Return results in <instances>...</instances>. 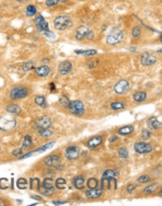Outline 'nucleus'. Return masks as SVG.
<instances>
[{
    "mask_svg": "<svg viewBox=\"0 0 162 206\" xmlns=\"http://www.w3.org/2000/svg\"><path fill=\"white\" fill-rule=\"evenodd\" d=\"M35 23H36L37 27L40 33L44 34L46 37H48L49 38L53 39L55 37V35H54V33L51 32L49 29V25L45 21V19L41 15H38V16H37L36 20H35Z\"/></svg>",
    "mask_w": 162,
    "mask_h": 206,
    "instance_id": "obj_1",
    "label": "nucleus"
},
{
    "mask_svg": "<svg viewBox=\"0 0 162 206\" xmlns=\"http://www.w3.org/2000/svg\"><path fill=\"white\" fill-rule=\"evenodd\" d=\"M123 37L122 31L119 28H114L109 33L108 36L106 37V42L110 45H115L119 43Z\"/></svg>",
    "mask_w": 162,
    "mask_h": 206,
    "instance_id": "obj_2",
    "label": "nucleus"
},
{
    "mask_svg": "<svg viewBox=\"0 0 162 206\" xmlns=\"http://www.w3.org/2000/svg\"><path fill=\"white\" fill-rule=\"evenodd\" d=\"M67 107H68V111H70L71 113L77 116L83 115V113H84V110H85L83 103L79 100L70 102L67 106Z\"/></svg>",
    "mask_w": 162,
    "mask_h": 206,
    "instance_id": "obj_3",
    "label": "nucleus"
},
{
    "mask_svg": "<svg viewBox=\"0 0 162 206\" xmlns=\"http://www.w3.org/2000/svg\"><path fill=\"white\" fill-rule=\"evenodd\" d=\"M54 25L58 30H65L71 27V20L68 16H58L54 21Z\"/></svg>",
    "mask_w": 162,
    "mask_h": 206,
    "instance_id": "obj_4",
    "label": "nucleus"
},
{
    "mask_svg": "<svg viewBox=\"0 0 162 206\" xmlns=\"http://www.w3.org/2000/svg\"><path fill=\"white\" fill-rule=\"evenodd\" d=\"M17 122L14 118L1 117L0 118V130L1 131H10L16 127Z\"/></svg>",
    "mask_w": 162,
    "mask_h": 206,
    "instance_id": "obj_5",
    "label": "nucleus"
},
{
    "mask_svg": "<svg viewBox=\"0 0 162 206\" xmlns=\"http://www.w3.org/2000/svg\"><path fill=\"white\" fill-rule=\"evenodd\" d=\"M52 179H44V181L42 183V185L41 187H39V191H40V192L41 194L45 196H51L54 194V187L51 184Z\"/></svg>",
    "mask_w": 162,
    "mask_h": 206,
    "instance_id": "obj_6",
    "label": "nucleus"
},
{
    "mask_svg": "<svg viewBox=\"0 0 162 206\" xmlns=\"http://www.w3.org/2000/svg\"><path fill=\"white\" fill-rule=\"evenodd\" d=\"M135 151L138 154H148L152 151L153 148L150 144L144 142H136L134 145Z\"/></svg>",
    "mask_w": 162,
    "mask_h": 206,
    "instance_id": "obj_7",
    "label": "nucleus"
},
{
    "mask_svg": "<svg viewBox=\"0 0 162 206\" xmlns=\"http://www.w3.org/2000/svg\"><path fill=\"white\" fill-rule=\"evenodd\" d=\"M29 91L26 88H22V87H19V88H15L11 90L10 93V97L11 99L16 100L20 99V98H25L28 95Z\"/></svg>",
    "mask_w": 162,
    "mask_h": 206,
    "instance_id": "obj_8",
    "label": "nucleus"
},
{
    "mask_svg": "<svg viewBox=\"0 0 162 206\" xmlns=\"http://www.w3.org/2000/svg\"><path fill=\"white\" fill-rule=\"evenodd\" d=\"M130 88V84L126 80H121L115 84L114 91L118 94H123L126 93Z\"/></svg>",
    "mask_w": 162,
    "mask_h": 206,
    "instance_id": "obj_9",
    "label": "nucleus"
},
{
    "mask_svg": "<svg viewBox=\"0 0 162 206\" xmlns=\"http://www.w3.org/2000/svg\"><path fill=\"white\" fill-rule=\"evenodd\" d=\"M44 162L49 167L59 168L61 165V158L56 155H51L45 157Z\"/></svg>",
    "mask_w": 162,
    "mask_h": 206,
    "instance_id": "obj_10",
    "label": "nucleus"
},
{
    "mask_svg": "<svg viewBox=\"0 0 162 206\" xmlns=\"http://www.w3.org/2000/svg\"><path fill=\"white\" fill-rule=\"evenodd\" d=\"M51 123V119L48 116H41L36 121V126L39 130L50 128Z\"/></svg>",
    "mask_w": 162,
    "mask_h": 206,
    "instance_id": "obj_11",
    "label": "nucleus"
},
{
    "mask_svg": "<svg viewBox=\"0 0 162 206\" xmlns=\"http://www.w3.org/2000/svg\"><path fill=\"white\" fill-rule=\"evenodd\" d=\"M156 62V56L148 52H144L141 56V64L144 66H151Z\"/></svg>",
    "mask_w": 162,
    "mask_h": 206,
    "instance_id": "obj_12",
    "label": "nucleus"
},
{
    "mask_svg": "<svg viewBox=\"0 0 162 206\" xmlns=\"http://www.w3.org/2000/svg\"><path fill=\"white\" fill-rule=\"evenodd\" d=\"M91 32V30L89 29V28L85 25H81L79 28H77L76 33H75V37L78 40H81V39L87 38V37Z\"/></svg>",
    "mask_w": 162,
    "mask_h": 206,
    "instance_id": "obj_13",
    "label": "nucleus"
},
{
    "mask_svg": "<svg viewBox=\"0 0 162 206\" xmlns=\"http://www.w3.org/2000/svg\"><path fill=\"white\" fill-rule=\"evenodd\" d=\"M79 148H77L76 146H70L66 150L65 156L69 160H74V159L77 158L79 156Z\"/></svg>",
    "mask_w": 162,
    "mask_h": 206,
    "instance_id": "obj_14",
    "label": "nucleus"
},
{
    "mask_svg": "<svg viewBox=\"0 0 162 206\" xmlns=\"http://www.w3.org/2000/svg\"><path fill=\"white\" fill-rule=\"evenodd\" d=\"M72 70V64L69 61L62 62L59 66V72L62 75H67Z\"/></svg>",
    "mask_w": 162,
    "mask_h": 206,
    "instance_id": "obj_15",
    "label": "nucleus"
},
{
    "mask_svg": "<svg viewBox=\"0 0 162 206\" xmlns=\"http://www.w3.org/2000/svg\"><path fill=\"white\" fill-rule=\"evenodd\" d=\"M148 126L152 130H158L161 128V122H159L156 117H152L148 120Z\"/></svg>",
    "mask_w": 162,
    "mask_h": 206,
    "instance_id": "obj_16",
    "label": "nucleus"
},
{
    "mask_svg": "<svg viewBox=\"0 0 162 206\" xmlns=\"http://www.w3.org/2000/svg\"><path fill=\"white\" fill-rule=\"evenodd\" d=\"M34 72H35V73H36L37 76H39L45 77L49 75V73H50V69L48 66H40L39 68H35Z\"/></svg>",
    "mask_w": 162,
    "mask_h": 206,
    "instance_id": "obj_17",
    "label": "nucleus"
},
{
    "mask_svg": "<svg viewBox=\"0 0 162 206\" xmlns=\"http://www.w3.org/2000/svg\"><path fill=\"white\" fill-rule=\"evenodd\" d=\"M102 191H103V188H101V189H90L86 192V196L88 197V198H91V199H93V198H97V197L101 196V194H102Z\"/></svg>",
    "mask_w": 162,
    "mask_h": 206,
    "instance_id": "obj_18",
    "label": "nucleus"
},
{
    "mask_svg": "<svg viewBox=\"0 0 162 206\" xmlns=\"http://www.w3.org/2000/svg\"><path fill=\"white\" fill-rule=\"evenodd\" d=\"M102 143V138L100 136H96L94 137L91 138L89 141H88V146L91 149L92 148H96L97 146H99Z\"/></svg>",
    "mask_w": 162,
    "mask_h": 206,
    "instance_id": "obj_19",
    "label": "nucleus"
},
{
    "mask_svg": "<svg viewBox=\"0 0 162 206\" xmlns=\"http://www.w3.org/2000/svg\"><path fill=\"white\" fill-rule=\"evenodd\" d=\"M83 184H84V178L81 175L76 176L73 179V185L77 189H83Z\"/></svg>",
    "mask_w": 162,
    "mask_h": 206,
    "instance_id": "obj_20",
    "label": "nucleus"
},
{
    "mask_svg": "<svg viewBox=\"0 0 162 206\" xmlns=\"http://www.w3.org/2000/svg\"><path fill=\"white\" fill-rule=\"evenodd\" d=\"M118 175V172L114 170H107L104 172L103 175H102V180H110V179H114L115 176Z\"/></svg>",
    "mask_w": 162,
    "mask_h": 206,
    "instance_id": "obj_21",
    "label": "nucleus"
},
{
    "mask_svg": "<svg viewBox=\"0 0 162 206\" xmlns=\"http://www.w3.org/2000/svg\"><path fill=\"white\" fill-rule=\"evenodd\" d=\"M54 144H55V142H54V141H51V142H50V143H47L46 145H43V146H41V147L38 148V149L35 150V151H32V153H33V154H40V153L45 152V151H46L47 150H49V149H50V148L53 147V146L54 145Z\"/></svg>",
    "mask_w": 162,
    "mask_h": 206,
    "instance_id": "obj_22",
    "label": "nucleus"
},
{
    "mask_svg": "<svg viewBox=\"0 0 162 206\" xmlns=\"http://www.w3.org/2000/svg\"><path fill=\"white\" fill-rule=\"evenodd\" d=\"M33 145V140H32V137L29 135L25 136V138H24V141H23V144L22 146H21V150L24 151L26 149H29V148L31 147V145Z\"/></svg>",
    "mask_w": 162,
    "mask_h": 206,
    "instance_id": "obj_23",
    "label": "nucleus"
},
{
    "mask_svg": "<svg viewBox=\"0 0 162 206\" xmlns=\"http://www.w3.org/2000/svg\"><path fill=\"white\" fill-rule=\"evenodd\" d=\"M6 111H7V112H9V113L18 115V114H20V112H21V109H20L17 105L10 104L6 107Z\"/></svg>",
    "mask_w": 162,
    "mask_h": 206,
    "instance_id": "obj_24",
    "label": "nucleus"
},
{
    "mask_svg": "<svg viewBox=\"0 0 162 206\" xmlns=\"http://www.w3.org/2000/svg\"><path fill=\"white\" fill-rule=\"evenodd\" d=\"M147 98V93L145 92H138V93H135L134 95H133V99L135 100V102H143L144 100Z\"/></svg>",
    "mask_w": 162,
    "mask_h": 206,
    "instance_id": "obj_25",
    "label": "nucleus"
},
{
    "mask_svg": "<svg viewBox=\"0 0 162 206\" xmlns=\"http://www.w3.org/2000/svg\"><path fill=\"white\" fill-rule=\"evenodd\" d=\"M75 53L77 54H83L85 56H90L93 54H97V50H75Z\"/></svg>",
    "mask_w": 162,
    "mask_h": 206,
    "instance_id": "obj_26",
    "label": "nucleus"
},
{
    "mask_svg": "<svg viewBox=\"0 0 162 206\" xmlns=\"http://www.w3.org/2000/svg\"><path fill=\"white\" fill-rule=\"evenodd\" d=\"M133 131H134V127L132 126H126V127L120 128L119 131H118V133L122 135V136H126V135L131 134Z\"/></svg>",
    "mask_w": 162,
    "mask_h": 206,
    "instance_id": "obj_27",
    "label": "nucleus"
},
{
    "mask_svg": "<svg viewBox=\"0 0 162 206\" xmlns=\"http://www.w3.org/2000/svg\"><path fill=\"white\" fill-rule=\"evenodd\" d=\"M35 103L39 107H42V108L46 107V100H45V97H43V96H37V97H36L35 98Z\"/></svg>",
    "mask_w": 162,
    "mask_h": 206,
    "instance_id": "obj_28",
    "label": "nucleus"
},
{
    "mask_svg": "<svg viewBox=\"0 0 162 206\" xmlns=\"http://www.w3.org/2000/svg\"><path fill=\"white\" fill-rule=\"evenodd\" d=\"M66 184H67V182H66L65 179H63V178H59V179H57L56 182H55V187H56V188H58V189H60V190H62V189H65Z\"/></svg>",
    "mask_w": 162,
    "mask_h": 206,
    "instance_id": "obj_29",
    "label": "nucleus"
},
{
    "mask_svg": "<svg viewBox=\"0 0 162 206\" xmlns=\"http://www.w3.org/2000/svg\"><path fill=\"white\" fill-rule=\"evenodd\" d=\"M158 184H152V185H149L148 186V187H146V188H144V192L146 193V194H151V193H152L153 192H155L156 190V188H158Z\"/></svg>",
    "mask_w": 162,
    "mask_h": 206,
    "instance_id": "obj_30",
    "label": "nucleus"
},
{
    "mask_svg": "<svg viewBox=\"0 0 162 206\" xmlns=\"http://www.w3.org/2000/svg\"><path fill=\"white\" fill-rule=\"evenodd\" d=\"M87 186L89 189H94L98 186V181L94 178H91L87 182Z\"/></svg>",
    "mask_w": 162,
    "mask_h": 206,
    "instance_id": "obj_31",
    "label": "nucleus"
},
{
    "mask_svg": "<svg viewBox=\"0 0 162 206\" xmlns=\"http://www.w3.org/2000/svg\"><path fill=\"white\" fill-rule=\"evenodd\" d=\"M125 106H126V104L122 102H115L111 103V108L114 111H118V110L124 108Z\"/></svg>",
    "mask_w": 162,
    "mask_h": 206,
    "instance_id": "obj_32",
    "label": "nucleus"
},
{
    "mask_svg": "<svg viewBox=\"0 0 162 206\" xmlns=\"http://www.w3.org/2000/svg\"><path fill=\"white\" fill-rule=\"evenodd\" d=\"M37 13V8L33 5H29L26 8V14L28 16H33Z\"/></svg>",
    "mask_w": 162,
    "mask_h": 206,
    "instance_id": "obj_33",
    "label": "nucleus"
},
{
    "mask_svg": "<svg viewBox=\"0 0 162 206\" xmlns=\"http://www.w3.org/2000/svg\"><path fill=\"white\" fill-rule=\"evenodd\" d=\"M34 68V64L33 62H27L22 65V69L24 72H29Z\"/></svg>",
    "mask_w": 162,
    "mask_h": 206,
    "instance_id": "obj_34",
    "label": "nucleus"
},
{
    "mask_svg": "<svg viewBox=\"0 0 162 206\" xmlns=\"http://www.w3.org/2000/svg\"><path fill=\"white\" fill-rule=\"evenodd\" d=\"M27 184H28L27 180L25 179H23V178L19 179L18 180H17V182H16V185H17V187H18L20 189H25Z\"/></svg>",
    "mask_w": 162,
    "mask_h": 206,
    "instance_id": "obj_35",
    "label": "nucleus"
},
{
    "mask_svg": "<svg viewBox=\"0 0 162 206\" xmlns=\"http://www.w3.org/2000/svg\"><path fill=\"white\" fill-rule=\"evenodd\" d=\"M118 155L122 158H126L128 157V150L126 148H121L118 150Z\"/></svg>",
    "mask_w": 162,
    "mask_h": 206,
    "instance_id": "obj_36",
    "label": "nucleus"
},
{
    "mask_svg": "<svg viewBox=\"0 0 162 206\" xmlns=\"http://www.w3.org/2000/svg\"><path fill=\"white\" fill-rule=\"evenodd\" d=\"M40 136L44 137V138H47V137H50L51 136L52 131L49 128H45V129L40 130Z\"/></svg>",
    "mask_w": 162,
    "mask_h": 206,
    "instance_id": "obj_37",
    "label": "nucleus"
},
{
    "mask_svg": "<svg viewBox=\"0 0 162 206\" xmlns=\"http://www.w3.org/2000/svg\"><path fill=\"white\" fill-rule=\"evenodd\" d=\"M9 188V180L7 179H0V188L1 189H7Z\"/></svg>",
    "mask_w": 162,
    "mask_h": 206,
    "instance_id": "obj_38",
    "label": "nucleus"
},
{
    "mask_svg": "<svg viewBox=\"0 0 162 206\" xmlns=\"http://www.w3.org/2000/svg\"><path fill=\"white\" fill-rule=\"evenodd\" d=\"M140 34H141V29H140V26H135L132 29V36L135 38H138L140 36Z\"/></svg>",
    "mask_w": 162,
    "mask_h": 206,
    "instance_id": "obj_39",
    "label": "nucleus"
},
{
    "mask_svg": "<svg viewBox=\"0 0 162 206\" xmlns=\"http://www.w3.org/2000/svg\"><path fill=\"white\" fill-rule=\"evenodd\" d=\"M151 136H152V133L148 131V130L143 129L142 133H141V137L143 140H148V139L150 138Z\"/></svg>",
    "mask_w": 162,
    "mask_h": 206,
    "instance_id": "obj_40",
    "label": "nucleus"
},
{
    "mask_svg": "<svg viewBox=\"0 0 162 206\" xmlns=\"http://www.w3.org/2000/svg\"><path fill=\"white\" fill-rule=\"evenodd\" d=\"M150 180H151V179L148 175H142L137 179V181L140 183V184H146V183L150 182Z\"/></svg>",
    "mask_w": 162,
    "mask_h": 206,
    "instance_id": "obj_41",
    "label": "nucleus"
},
{
    "mask_svg": "<svg viewBox=\"0 0 162 206\" xmlns=\"http://www.w3.org/2000/svg\"><path fill=\"white\" fill-rule=\"evenodd\" d=\"M58 2H59V0H46L45 3L48 7H53V6H55Z\"/></svg>",
    "mask_w": 162,
    "mask_h": 206,
    "instance_id": "obj_42",
    "label": "nucleus"
},
{
    "mask_svg": "<svg viewBox=\"0 0 162 206\" xmlns=\"http://www.w3.org/2000/svg\"><path fill=\"white\" fill-rule=\"evenodd\" d=\"M59 101H60L61 104L63 105V106H68V103H69V100H68V98H66V97H61L60 99H59Z\"/></svg>",
    "mask_w": 162,
    "mask_h": 206,
    "instance_id": "obj_43",
    "label": "nucleus"
},
{
    "mask_svg": "<svg viewBox=\"0 0 162 206\" xmlns=\"http://www.w3.org/2000/svg\"><path fill=\"white\" fill-rule=\"evenodd\" d=\"M135 188H136V185L135 184H131V185H129L127 188H126V191H127V192L131 193L133 191L135 190Z\"/></svg>",
    "mask_w": 162,
    "mask_h": 206,
    "instance_id": "obj_44",
    "label": "nucleus"
},
{
    "mask_svg": "<svg viewBox=\"0 0 162 206\" xmlns=\"http://www.w3.org/2000/svg\"><path fill=\"white\" fill-rule=\"evenodd\" d=\"M22 154H23V150H21V149H18V150H14L13 152H12V154H13L14 156H16V157L20 156Z\"/></svg>",
    "mask_w": 162,
    "mask_h": 206,
    "instance_id": "obj_45",
    "label": "nucleus"
},
{
    "mask_svg": "<svg viewBox=\"0 0 162 206\" xmlns=\"http://www.w3.org/2000/svg\"><path fill=\"white\" fill-rule=\"evenodd\" d=\"M67 200H64V201H61V200H54L53 201V204H55V205H61V204H66L67 203Z\"/></svg>",
    "mask_w": 162,
    "mask_h": 206,
    "instance_id": "obj_46",
    "label": "nucleus"
},
{
    "mask_svg": "<svg viewBox=\"0 0 162 206\" xmlns=\"http://www.w3.org/2000/svg\"><path fill=\"white\" fill-rule=\"evenodd\" d=\"M31 198L33 200H39V201L42 200V197L39 196H32Z\"/></svg>",
    "mask_w": 162,
    "mask_h": 206,
    "instance_id": "obj_47",
    "label": "nucleus"
},
{
    "mask_svg": "<svg viewBox=\"0 0 162 206\" xmlns=\"http://www.w3.org/2000/svg\"><path fill=\"white\" fill-rule=\"evenodd\" d=\"M117 140H118V136H112L110 137V142H114V141H116Z\"/></svg>",
    "mask_w": 162,
    "mask_h": 206,
    "instance_id": "obj_48",
    "label": "nucleus"
},
{
    "mask_svg": "<svg viewBox=\"0 0 162 206\" xmlns=\"http://www.w3.org/2000/svg\"><path fill=\"white\" fill-rule=\"evenodd\" d=\"M50 90L51 91H54V89H55V84H54V83H51V84H50Z\"/></svg>",
    "mask_w": 162,
    "mask_h": 206,
    "instance_id": "obj_49",
    "label": "nucleus"
},
{
    "mask_svg": "<svg viewBox=\"0 0 162 206\" xmlns=\"http://www.w3.org/2000/svg\"><path fill=\"white\" fill-rule=\"evenodd\" d=\"M0 205H4L3 202L2 201V200H1V199H0Z\"/></svg>",
    "mask_w": 162,
    "mask_h": 206,
    "instance_id": "obj_50",
    "label": "nucleus"
},
{
    "mask_svg": "<svg viewBox=\"0 0 162 206\" xmlns=\"http://www.w3.org/2000/svg\"><path fill=\"white\" fill-rule=\"evenodd\" d=\"M135 50H136L135 48H130V50H131V51H135Z\"/></svg>",
    "mask_w": 162,
    "mask_h": 206,
    "instance_id": "obj_51",
    "label": "nucleus"
},
{
    "mask_svg": "<svg viewBox=\"0 0 162 206\" xmlns=\"http://www.w3.org/2000/svg\"><path fill=\"white\" fill-rule=\"evenodd\" d=\"M18 2H25V1H28V0H16Z\"/></svg>",
    "mask_w": 162,
    "mask_h": 206,
    "instance_id": "obj_52",
    "label": "nucleus"
},
{
    "mask_svg": "<svg viewBox=\"0 0 162 206\" xmlns=\"http://www.w3.org/2000/svg\"><path fill=\"white\" fill-rule=\"evenodd\" d=\"M59 1H60V2H66L68 0H59Z\"/></svg>",
    "mask_w": 162,
    "mask_h": 206,
    "instance_id": "obj_53",
    "label": "nucleus"
},
{
    "mask_svg": "<svg viewBox=\"0 0 162 206\" xmlns=\"http://www.w3.org/2000/svg\"><path fill=\"white\" fill-rule=\"evenodd\" d=\"M43 62H48L49 61V59H42Z\"/></svg>",
    "mask_w": 162,
    "mask_h": 206,
    "instance_id": "obj_54",
    "label": "nucleus"
}]
</instances>
